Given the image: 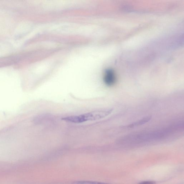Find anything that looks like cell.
<instances>
[{
    "label": "cell",
    "mask_w": 184,
    "mask_h": 184,
    "mask_svg": "<svg viewBox=\"0 0 184 184\" xmlns=\"http://www.w3.org/2000/svg\"><path fill=\"white\" fill-rule=\"evenodd\" d=\"M113 110V109L112 108L100 109L83 114L64 117L62 119L65 121L75 124L94 121L105 118L111 114Z\"/></svg>",
    "instance_id": "6da1fadb"
},
{
    "label": "cell",
    "mask_w": 184,
    "mask_h": 184,
    "mask_svg": "<svg viewBox=\"0 0 184 184\" xmlns=\"http://www.w3.org/2000/svg\"><path fill=\"white\" fill-rule=\"evenodd\" d=\"M104 82L106 85L112 86L116 82V77L114 71L111 69H108L105 72Z\"/></svg>",
    "instance_id": "7a4b0ae2"
},
{
    "label": "cell",
    "mask_w": 184,
    "mask_h": 184,
    "mask_svg": "<svg viewBox=\"0 0 184 184\" xmlns=\"http://www.w3.org/2000/svg\"><path fill=\"white\" fill-rule=\"evenodd\" d=\"M73 184H109L100 182L89 181H80L74 182Z\"/></svg>",
    "instance_id": "277c9868"
},
{
    "label": "cell",
    "mask_w": 184,
    "mask_h": 184,
    "mask_svg": "<svg viewBox=\"0 0 184 184\" xmlns=\"http://www.w3.org/2000/svg\"><path fill=\"white\" fill-rule=\"evenodd\" d=\"M151 118H152V117L151 116L145 117L141 119V120L133 122V123L129 124V125L127 126H124L123 127L127 128H132L138 127V126L143 125V124L147 123V122H149L150 120H151Z\"/></svg>",
    "instance_id": "3957f363"
},
{
    "label": "cell",
    "mask_w": 184,
    "mask_h": 184,
    "mask_svg": "<svg viewBox=\"0 0 184 184\" xmlns=\"http://www.w3.org/2000/svg\"><path fill=\"white\" fill-rule=\"evenodd\" d=\"M156 182L153 181H145L141 182L139 184H156Z\"/></svg>",
    "instance_id": "5b68a950"
}]
</instances>
